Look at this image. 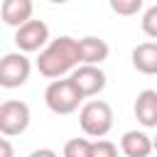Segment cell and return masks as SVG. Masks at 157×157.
<instances>
[{
  "label": "cell",
  "mask_w": 157,
  "mask_h": 157,
  "mask_svg": "<svg viewBox=\"0 0 157 157\" xmlns=\"http://www.w3.org/2000/svg\"><path fill=\"white\" fill-rule=\"evenodd\" d=\"M32 10H34L32 0H2V5H0V17H2L5 25H10V27L17 29V27H22L25 22L32 20Z\"/></svg>",
  "instance_id": "obj_10"
},
{
  "label": "cell",
  "mask_w": 157,
  "mask_h": 157,
  "mask_svg": "<svg viewBox=\"0 0 157 157\" xmlns=\"http://www.w3.org/2000/svg\"><path fill=\"white\" fill-rule=\"evenodd\" d=\"M76 44H78V66H101L110 54L108 42L101 37L88 34V37L76 39Z\"/></svg>",
  "instance_id": "obj_8"
},
{
  "label": "cell",
  "mask_w": 157,
  "mask_h": 157,
  "mask_svg": "<svg viewBox=\"0 0 157 157\" xmlns=\"http://www.w3.org/2000/svg\"><path fill=\"white\" fill-rule=\"evenodd\" d=\"M130 59H132V66L140 74H147V76L157 74V42H142V44H137L132 49Z\"/></svg>",
  "instance_id": "obj_12"
},
{
  "label": "cell",
  "mask_w": 157,
  "mask_h": 157,
  "mask_svg": "<svg viewBox=\"0 0 157 157\" xmlns=\"http://www.w3.org/2000/svg\"><path fill=\"white\" fill-rule=\"evenodd\" d=\"M29 157H59V155H56L52 147H39V150H32Z\"/></svg>",
  "instance_id": "obj_18"
},
{
  "label": "cell",
  "mask_w": 157,
  "mask_h": 157,
  "mask_svg": "<svg viewBox=\"0 0 157 157\" xmlns=\"http://www.w3.org/2000/svg\"><path fill=\"white\" fill-rule=\"evenodd\" d=\"M15 44L17 52L22 54H32V52H42L49 44V27L42 20H29L22 27L15 29Z\"/></svg>",
  "instance_id": "obj_6"
},
{
  "label": "cell",
  "mask_w": 157,
  "mask_h": 157,
  "mask_svg": "<svg viewBox=\"0 0 157 157\" xmlns=\"http://www.w3.org/2000/svg\"><path fill=\"white\" fill-rule=\"evenodd\" d=\"M142 32L152 39H157V5H150L142 12Z\"/></svg>",
  "instance_id": "obj_15"
},
{
  "label": "cell",
  "mask_w": 157,
  "mask_h": 157,
  "mask_svg": "<svg viewBox=\"0 0 157 157\" xmlns=\"http://www.w3.org/2000/svg\"><path fill=\"white\" fill-rule=\"evenodd\" d=\"M44 103L56 115H71L83 103V96L78 93L71 78H56L44 88Z\"/></svg>",
  "instance_id": "obj_2"
},
{
  "label": "cell",
  "mask_w": 157,
  "mask_h": 157,
  "mask_svg": "<svg viewBox=\"0 0 157 157\" xmlns=\"http://www.w3.org/2000/svg\"><path fill=\"white\" fill-rule=\"evenodd\" d=\"M61 157H91V140H86V137H71L64 145Z\"/></svg>",
  "instance_id": "obj_13"
},
{
  "label": "cell",
  "mask_w": 157,
  "mask_h": 157,
  "mask_svg": "<svg viewBox=\"0 0 157 157\" xmlns=\"http://www.w3.org/2000/svg\"><path fill=\"white\" fill-rule=\"evenodd\" d=\"M78 125L88 137L103 140V135L110 132L113 128V108L105 101H88L78 110Z\"/></svg>",
  "instance_id": "obj_3"
},
{
  "label": "cell",
  "mask_w": 157,
  "mask_h": 157,
  "mask_svg": "<svg viewBox=\"0 0 157 157\" xmlns=\"http://www.w3.org/2000/svg\"><path fill=\"white\" fill-rule=\"evenodd\" d=\"M69 78L74 81V86L78 88V93L83 98L98 96L105 88V74L101 66H76Z\"/></svg>",
  "instance_id": "obj_7"
},
{
  "label": "cell",
  "mask_w": 157,
  "mask_h": 157,
  "mask_svg": "<svg viewBox=\"0 0 157 157\" xmlns=\"http://www.w3.org/2000/svg\"><path fill=\"white\" fill-rule=\"evenodd\" d=\"M0 157H15V147H12V142H10L7 137H2V135H0Z\"/></svg>",
  "instance_id": "obj_17"
},
{
  "label": "cell",
  "mask_w": 157,
  "mask_h": 157,
  "mask_svg": "<svg viewBox=\"0 0 157 157\" xmlns=\"http://www.w3.org/2000/svg\"><path fill=\"white\" fill-rule=\"evenodd\" d=\"M132 110H135V118L142 128H157V91L155 88L140 91Z\"/></svg>",
  "instance_id": "obj_9"
},
{
  "label": "cell",
  "mask_w": 157,
  "mask_h": 157,
  "mask_svg": "<svg viewBox=\"0 0 157 157\" xmlns=\"http://www.w3.org/2000/svg\"><path fill=\"white\" fill-rule=\"evenodd\" d=\"M110 10L115 15L130 17V15H137L142 10V0H110Z\"/></svg>",
  "instance_id": "obj_14"
},
{
  "label": "cell",
  "mask_w": 157,
  "mask_h": 157,
  "mask_svg": "<svg viewBox=\"0 0 157 157\" xmlns=\"http://www.w3.org/2000/svg\"><path fill=\"white\" fill-rule=\"evenodd\" d=\"M76 66H78V44L74 37H66V34L52 39L37 56V71L52 81L61 78Z\"/></svg>",
  "instance_id": "obj_1"
},
{
  "label": "cell",
  "mask_w": 157,
  "mask_h": 157,
  "mask_svg": "<svg viewBox=\"0 0 157 157\" xmlns=\"http://www.w3.org/2000/svg\"><path fill=\"white\" fill-rule=\"evenodd\" d=\"M32 74V61L22 52H10L0 59V86L2 88H20L27 83Z\"/></svg>",
  "instance_id": "obj_5"
},
{
  "label": "cell",
  "mask_w": 157,
  "mask_h": 157,
  "mask_svg": "<svg viewBox=\"0 0 157 157\" xmlns=\"http://www.w3.org/2000/svg\"><path fill=\"white\" fill-rule=\"evenodd\" d=\"M120 152L125 157H150L152 152V137L142 130H128L120 137Z\"/></svg>",
  "instance_id": "obj_11"
},
{
  "label": "cell",
  "mask_w": 157,
  "mask_h": 157,
  "mask_svg": "<svg viewBox=\"0 0 157 157\" xmlns=\"http://www.w3.org/2000/svg\"><path fill=\"white\" fill-rule=\"evenodd\" d=\"M91 157H118V147L110 140H96L91 142Z\"/></svg>",
  "instance_id": "obj_16"
},
{
  "label": "cell",
  "mask_w": 157,
  "mask_h": 157,
  "mask_svg": "<svg viewBox=\"0 0 157 157\" xmlns=\"http://www.w3.org/2000/svg\"><path fill=\"white\" fill-rule=\"evenodd\" d=\"M152 150H157V135L152 137Z\"/></svg>",
  "instance_id": "obj_19"
},
{
  "label": "cell",
  "mask_w": 157,
  "mask_h": 157,
  "mask_svg": "<svg viewBox=\"0 0 157 157\" xmlns=\"http://www.w3.org/2000/svg\"><path fill=\"white\" fill-rule=\"evenodd\" d=\"M29 118H32V113L25 101H17V98L2 101L0 103V135L2 137L22 135L29 128Z\"/></svg>",
  "instance_id": "obj_4"
}]
</instances>
